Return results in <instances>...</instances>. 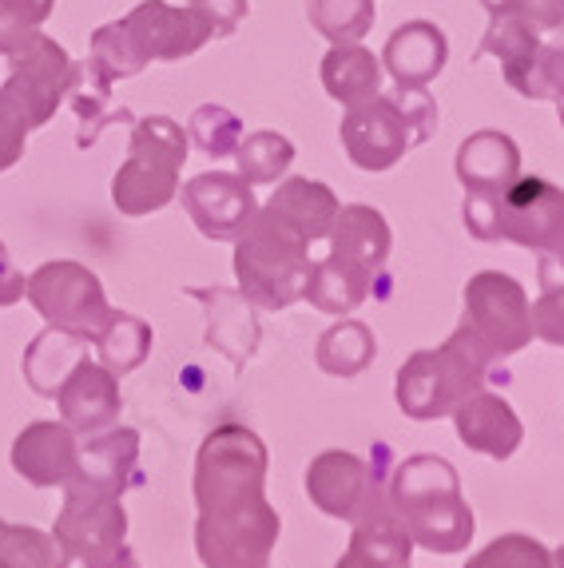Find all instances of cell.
<instances>
[{"label": "cell", "instance_id": "cell-30", "mask_svg": "<svg viewBox=\"0 0 564 568\" xmlns=\"http://www.w3.org/2000/svg\"><path fill=\"white\" fill-rule=\"evenodd\" d=\"M235 160H239V175H243L251 187H259V183H279L294 163V143L282 132L266 128V132L243 135Z\"/></svg>", "mask_w": 564, "mask_h": 568}, {"label": "cell", "instance_id": "cell-46", "mask_svg": "<svg viewBox=\"0 0 564 568\" xmlns=\"http://www.w3.org/2000/svg\"><path fill=\"white\" fill-rule=\"evenodd\" d=\"M556 112H561V123H564V95H556Z\"/></svg>", "mask_w": 564, "mask_h": 568}, {"label": "cell", "instance_id": "cell-7", "mask_svg": "<svg viewBox=\"0 0 564 568\" xmlns=\"http://www.w3.org/2000/svg\"><path fill=\"white\" fill-rule=\"evenodd\" d=\"M490 243L508 239L533 246L564 266V191L548 180L521 175L517 183L490 200Z\"/></svg>", "mask_w": 564, "mask_h": 568}, {"label": "cell", "instance_id": "cell-13", "mask_svg": "<svg viewBox=\"0 0 564 568\" xmlns=\"http://www.w3.org/2000/svg\"><path fill=\"white\" fill-rule=\"evenodd\" d=\"M183 207H188V215L195 219V227L203 235L223 243V239H239V231L259 211V203H254V187L243 175L203 171V175L183 183Z\"/></svg>", "mask_w": 564, "mask_h": 568}, {"label": "cell", "instance_id": "cell-1", "mask_svg": "<svg viewBox=\"0 0 564 568\" xmlns=\"http://www.w3.org/2000/svg\"><path fill=\"white\" fill-rule=\"evenodd\" d=\"M390 509L414 545L430 552H461L473 540V509L461 497V477L445 457L417 454L397 465Z\"/></svg>", "mask_w": 564, "mask_h": 568}, {"label": "cell", "instance_id": "cell-2", "mask_svg": "<svg viewBox=\"0 0 564 568\" xmlns=\"http://www.w3.org/2000/svg\"><path fill=\"white\" fill-rule=\"evenodd\" d=\"M311 239L286 223L274 207H259L235 239L239 291L251 306L286 311L302 298L311 275Z\"/></svg>", "mask_w": 564, "mask_h": 568}, {"label": "cell", "instance_id": "cell-31", "mask_svg": "<svg viewBox=\"0 0 564 568\" xmlns=\"http://www.w3.org/2000/svg\"><path fill=\"white\" fill-rule=\"evenodd\" d=\"M306 17L330 44H357L374 29V0H306Z\"/></svg>", "mask_w": 564, "mask_h": 568}, {"label": "cell", "instance_id": "cell-39", "mask_svg": "<svg viewBox=\"0 0 564 568\" xmlns=\"http://www.w3.org/2000/svg\"><path fill=\"white\" fill-rule=\"evenodd\" d=\"M490 17H521L536 32H556L564 24V0H481Z\"/></svg>", "mask_w": 564, "mask_h": 568}, {"label": "cell", "instance_id": "cell-23", "mask_svg": "<svg viewBox=\"0 0 564 568\" xmlns=\"http://www.w3.org/2000/svg\"><path fill=\"white\" fill-rule=\"evenodd\" d=\"M382 77H386V68L362 40L357 44H334L322 57V88L346 108L382 92Z\"/></svg>", "mask_w": 564, "mask_h": 568}, {"label": "cell", "instance_id": "cell-25", "mask_svg": "<svg viewBox=\"0 0 564 568\" xmlns=\"http://www.w3.org/2000/svg\"><path fill=\"white\" fill-rule=\"evenodd\" d=\"M64 104H72V112L80 115V148H92L100 140L108 123L132 120L123 108H112V80L92 64V60H72V80H68Z\"/></svg>", "mask_w": 564, "mask_h": 568}, {"label": "cell", "instance_id": "cell-24", "mask_svg": "<svg viewBox=\"0 0 564 568\" xmlns=\"http://www.w3.org/2000/svg\"><path fill=\"white\" fill-rule=\"evenodd\" d=\"M330 251L354 258V263L382 271L390 258V223L382 211L366 207V203H350L339 207V219L330 227Z\"/></svg>", "mask_w": 564, "mask_h": 568}, {"label": "cell", "instance_id": "cell-5", "mask_svg": "<svg viewBox=\"0 0 564 568\" xmlns=\"http://www.w3.org/2000/svg\"><path fill=\"white\" fill-rule=\"evenodd\" d=\"M461 331L477 342L490 358H508L533 338V306L525 286L501 271H481L465 286V318Z\"/></svg>", "mask_w": 564, "mask_h": 568}, {"label": "cell", "instance_id": "cell-37", "mask_svg": "<svg viewBox=\"0 0 564 568\" xmlns=\"http://www.w3.org/2000/svg\"><path fill=\"white\" fill-rule=\"evenodd\" d=\"M465 568H553V552L525 532H508L493 540L490 549H481L477 557H470Z\"/></svg>", "mask_w": 564, "mask_h": 568}, {"label": "cell", "instance_id": "cell-47", "mask_svg": "<svg viewBox=\"0 0 564 568\" xmlns=\"http://www.w3.org/2000/svg\"><path fill=\"white\" fill-rule=\"evenodd\" d=\"M0 525H4V521H0Z\"/></svg>", "mask_w": 564, "mask_h": 568}, {"label": "cell", "instance_id": "cell-3", "mask_svg": "<svg viewBox=\"0 0 564 568\" xmlns=\"http://www.w3.org/2000/svg\"><path fill=\"white\" fill-rule=\"evenodd\" d=\"M490 354L465 331H457L442 351H417L414 358L397 369V406L414 422H433L445 417L473 398L485 386Z\"/></svg>", "mask_w": 564, "mask_h": 568}, {"label": "cell", "instance_id": "cell-6", "mask_svg": "<svg viewBox=\"0 0 564 568\" xmlns=\"http://www.w3.org/2000/svg\"><path fill=\"white\" fill-rule=\"evenodd\" d=\"M24 298L37 306V314L48 326L92 342L95 331L108 318V294L104 283L88 271V266L72 263V258H52L40 271L24 278Z\"/></svg>", "mask_w": 564, "mask_h": 568}, {"label": "cell", "instance_id": "cell-21", "mask_svg": "<svg viewBox=\"0 0 564 568\" xmlns=\"http://www.w3.org/2000/svg\"><path fill=\"white\" fill-rule=\"evenodd\" d=\"M266 207L279 211V215L286 219L299 235H306L311 243H319V239H330V227H334L342 203L326 183L294 175V180H282L279 187H274V195L266 200Z\"/></svg>", "mask_w": 564, "mask_h": 568}, {"label": "cell", "instance_id": "cell-12", "mask_svg": "<svg viewBox=\"0 0 564 568\" xmlns=\"http://www.w3.org/2000/svg\"><path fill=\"white\" fill-rule=\"evenodd\" d=\"M128 40H132L140 64H155V60H183L195 57L199 48L208 44V32L195 20L191 9H175L168 0H143L128 17L120 20Z\"/></svg>", "mask_w": 564, "mask_h": 568}, {"label": "cell", "instance_id": "cell-14", "mask_svg": "<svg viewBox=\"0 0 564 568\" xmlns=\"http://www.w3.org/2000/svg\"><path fill=\"white\" fill-rule=\"evenodd\" d=\"M57 406H60V422L72 434H100L112 422H120V409H123L115 374L104 362L80 358L72 366V374L60 382Z\"/></svg>", "mask_w": 564, "mask_h": 568}, {"label": "cell", "instance_id": "cell-42", "mask_svg": "<svg viewBox=\"0 0 564 568\" xmlns=\"http://www.w3.org/2000/svg\"><path fill=\"white\" fill-rule=\"evenodd\" d=\"M29 120L20 115V108L12 104L9 95L0 92V171H9L24 155V140H29Z\"/></svg>", "mask_w": 564, "mask_h": 568}, {"label": "cell", "instance_id": "cell-40", "mask_svg": "<svg viewBox=\"0 0 564 568\" xmlns=\"http://www.w3.org/2000/svg\"><path fill=\"white\" fill-rule=\"evenodd\" d=\"M188 9L195 12V20L203 24L208 40H223L243 24L251 0H188Z\"/></svg>", "mask_w": 564, "mask_h": 568}, {"label": "cell", "instance_id": "cell-10", "mask_svg": "<svg viewBox=\"0 0 564 568\" xmlns=\"http://www.w3.org/2000/svg\"><path fill=\"white\" fill-rule=\"evenodd\" d=\"M306 493H311V501L326 517H339V521L350 525L390 509V497L374 469L362 457L342 454V449H330V454L314 457L311 469H306Z\"/></svg>", "mask_w": 564, "mask_h": 568}, {"label": "cell", "instance_id": "cell-26", "mask_svg": "<svg viewBox=\"0 0 564 568\" xmlns=\"http://www.w3.org/2000/svg\"><path fill=\"white\" fill-rule=\"evenodd\" d=\"M88 346L92 342L80 338V334L48 326L44 334H37L29 342V351H24V378H29V386L37 389L40 398H57L60 382L72 374L75 362L88 358Z\"/></svg>", "mask_w": 564, "mask_h": 568}, {"label": "cell", "instance_id": "cell-28", "mask_svg": "<svg viewBox=\"0 0 564 568\" xmlns=\"http://www.w3.org/2000/svg\"><path fill=\"white\" fill-rule=\"evenodd\" d=\"M505 80L525 100H556V95H564V24L548 40L541 37V44L533 48L528 60L505 68Z\"/></svg>", "mask_w": 564, "mask_h": 568}, {"label": "cell", "instance_id": "cell-35", "mask_svg": "<svg viewBox=\"0 0 564 568\" xmlns=\"http://www.w3.org/2000/svg\"><path fill=\"white\" fill-rule=\"evenodd\" d=\"M541 37L545 32H536L521 17H490V29L481 37L477 57H497L501 68H513L533 57V48L541 44Z\"/></svg>", "mask_w": 564, "mask_h": 568}, {"label": "cell", "instance_id": "cell-8", "mask_svg": "<svg viewBox=\"0 0 564 568\" xmlns=\"http://www.w3.org/2000/svg\"><path fill=\"white\" fill-rule=\"evenodd\" d=\"M4 57H9V80L0 92L20 108L29 128H44L57 115V108L64 104L68 80H72V57L40 29L20 37Z\"/></svg>", "mask_w": 564, "mask_h": 568}, {"label": "cell", "instance_id": "cell-19", "mask_svg": "<svg viewBox=\"0 0 564 568\" xmlns=\"http://www.w3.org/2000/svg\"><path fill=\"white\" fill-rule=\"evenodd\" d=\"M453 422H457V437L465 446L485 457H497V462L517 454L521 437H525L513 406L505 398H497V394H485V389H477L473 398L461 402L453 409Z\"/></svg>", "mask_w": 564, "mask_h": 568}, {"label": "cell", "instance_id": "cell-33", "mask_svg": "<svg viewBox=\"0 0 564 568\" xmlns=\"http://www.w3.org/2000/svg\"><path fill=\"white\" fill-rule=\"evenodd\" d=\"M191 294L211 306V334H208V338L215 342L219 351L231 354V331L239 334V342L246 346V354L254 351L259 331H254L251 303H246L243 294H235V291H191Z\"/></svg>", "mask_w": 564, "mask_h": 568}, {"label": "cell", "instance_id": "cell-36", "mask_svg": "<svg viewBox=\"0 0 564 568\" xmlns=\"http://www.w3.org/2000/svg\"><path fill=\"white\" fill-rule=\"evenodd\" d=\"M533 334L548 346H564V266L545 255L541 263V294L533 303Z\"/></svg>", "mask_w": 564, "mask_h": 568}, {"label": "cell", "instance_id": "cell-9", "mask_svg": "<svg viewBox=\"0 0 564 568\" xmlns=\"http://www.w3.org/2000/svg\"><path fill=\"white\" fill-rule=\"evenodd\" d=\"M57 545L64 549L68 565H95L123 549L128 537V513L120 497L100 489H88L80 481L64 485V509L52 529Z\"/></svg>", "mask_w": 564, "mask_h": 568}, {"label": "cell", "instance_id": "cell-17", "mask_svg": "<svg viewBox=\"0 0 564 568\" xmlns=\"http://www.w3.org/2000/svg\"><path fill=\"white\" fill-rule=\"evenodd\" d=\"M457 180L465 195H501L521 180V148L505 132H473L457 148Z\"/></svg>", "mask_w": 564, "mask_h": 568}, {"label": "cell", "instance_id": "cell-44", "mask_svg": "<svg viewBox=\"0 0 564 568\" xmlns=\"http://www.w3.org/2000/svg\"><path fill=\"white\" fill-rule=\"evenodd\" d=\"M68 568H140V565H135L132 552L120 549V552H112L108 560H95V565H68Z\"/></svg>", "mask_w": 564, "mask_h": 568}, {"label": "cell", "instance_id": "cell-15", "mask_svg": "<svg viewBox=\"0 0 564 568\" xmlns=\"http://www.w3.org/2000/svg\"><path fill=\"white\" fill-rule=\"evenodd\" d=\"M75 454H80V446L64 422H32L12 442V469L37 489H52V485L72 481Z\"/></svg>", "mask_w": 564, "mask_h": 568}, {"label": "cell", "instance_id": "cell-38", "mask_svg": "<svg viewBox=\"0 0 564 568\" xmlns=\"http://www.w3.org/2000/svg\"><path fill=\"white\" fill-rule=\"evenodd\" d=\"M57 9V0H0V57L17 44L20 37H29L40 29Z\"/></svg>", "mask_w": 564, "mask_h": 568}, {"label": "cell", "instance_id": "cell-11", "mask_svg": "<svg viewBox=\"0 0 564 568\" xmlns=\"http://www.w3.org/2000/svg\"><path fill=\"white\" fill-rule=\"evenodd\" d=\"M339 135L350 163L362 171H390L414 148V132H410V123H405L402 108L390 92L350 104L339 123Z\"/></svg>", "mask_w": 564, "mask_h": 568}, {"label": "cell", "instance_id": "cell-18", "mask_svg": "<svg viewBox=\"0 0 564 568\" xmlns=\"http://www.w3.org/2000/svg\"><path fill=\"white\" fill-rule=\"evenodd\" d=\"M135 462H140V434H135V429L108 426V429H100V434H88V442L80 446V454H75L72 481L120 497L123 489H132Z\"/></svg>", "mask_w": 564, "mask_h": 568}, {"label": "cell", "instance_id": "cell-22", "mask_svg": "<svg viewBox=\"0 0 564 568\" xmlns=\"http://www.w3.org/2000/svg\"><path fill=\"white\" fill-rule=\"evenodd\" d=\"M410 557H414L410 532L397 525L394 509H382L354 525V540L334 568H410Z\"/></svg>", "mask_w": 564, "mask_h": 568}, {"label": "cell", "instance_id": "cell-41", "mask_svg": "<svg viewBox=\"0 0 564 568\" xmlns=\"http://www.w3.org/2000/svg\"><path fill=\"white\" fill-rule=\"evenodd\" d=\"M390 95L397 100L405 123H410V132H414V148L437 132V120H442V115H437V104H433V95L425 92V88H402L397 84Z\"/></svg>", "mask_w": 564, "mask_h": 568}, {"label": "cell", "instance_id": "cell-27", "mask_svg": "<svg viewBox=\"0 0 564 568\" xmlns=\"http://www.w3.org/2000/svg\"><path fill=\"white\" fill-rule=\"evenodd\" d=\"M92 346H95V354H100V362H104L115 378H120V374H132V369H140L143 362H148L151 326L143 323V318H135V314L115 311L112 306L108 318H104V326L95 331Z\"/></svg>", "mask_w": 564, "mask_h": 568}, {"label": "cell", "instance_id": "cell-4", "mask_svg": "<svg viewBox=\"0 0 564 568\" xmlns=\"http://www.w3.org/2000/svg\"><path fill=\"white\" fill-rule=\"evenodd\" d=\"M188 132L168 115H148L132 128L128 160L112 180V203L120 215H151L179 195V168L188 160Z\"/></svg>", "mask_w": 564, "mask_h": 568}, {"label": "cell", "instance_id": "cell-16", "mask_svg": "<svg viewBox=\"0 0 564 568\" xmlns=\"http://www.w3.org/2000/svg\"><path fill=\"white\" fill-rule=\"evenodd\" d=\"M450 60V40L433 20H410L402 29H394V37L386 40L382 52V68L386 77H394V84L402 88H425L445 72Z\"/></svg>", "mask_w": 564, "mask_h": 568}, {"label": "cell", "instance_id": "cell-45", "mask_svg": "<svg viewBox=\"0 0 564 568\" xmlns=\"http://www.w3.org/2000/svg\"><path fill=\"white\" fill-rule=\"evenodd\" d=\"M553 568H564V549H561V552H556V557H553Z\"/></svg>", "mask_w": 564, "mask_h": 568}, {"label": "cell", "instance_id": "cell-34", "mask_svg": "<svg viewBox=\"0 0 564 568\" xmlns=\"http://www.w3.org/2000/svg\"><path fill=\"white\" fill-rule=\"evenodd\" d=\"M188 140L195 143L208 160H226V155H235L239 143H243V123H239V115L231 112V108L203 104L191 112Z\"/></svg>", "mask_w": 564, "mask_h": 568}, {"label": "cell", "instance_id": "cell-20", "mask_svg": "<svg viewBox=\"0 0 564 568\" xmlns=\"http://www.w3.org/2000/svg\"><path fill=\"white\" fill-rule=\"evenodd\" d=\"M374 278L377 271L370 266L354 263V258L339 255V251H330L322 263L311 266V275H306V286H302V298L322 314H350L354 306H362L374 291Z\"/></svg>", "mask_w": 564, "mask_h": 568}, {"label": "cell", "instance_id": "cell-43", "mask_svg": "<svg viewBox=\"0 0 564 568\" xmlns=\"http://www.w3.org/2000/svg\"><path fill=\"white\" fill-rule=\"evenodd\" d=\"M24 298V275H20L17 266L9 258V246L0 243V306H12Z\"/></svg>", "mask_w": 564, "mask_h": 568}, {"label": "cell", "instance_id": "cell-32", "mask_svg": "<svg viewBox=\"0 0 564 568\" xmlns=\"http://www.w3.org/2000/svg\"><path fill=\"white\" fill-rule=\"evenodd\" d=\"M0 568H68L52 532L32 525H0Z\"/></svg>", "mask_w": 564, "mask_h": 568}, {"label": "cell", "instance_id": "cell-29", "mask_svg": "<svg viewBox=\"0 0 564 568\" xmlns=\"http://www.w3.org/2000/svg\"><path fill=\"white\" fill-rule=\"evenodd\" d=\"M374 354H377L374 334H370L366 323H354V318L330 326L319 338V346H314L319 366L326 369V374H334V378H354V374H362V369L374 362Z\"/></svg>", "mask_w": 564, "mask_h": 568}]
</instances>
